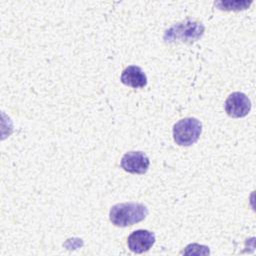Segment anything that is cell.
<instances>
[{
  "instance_id": "cell-1",
  "label": "cell",
  "mask_w": 256,
  "mask_h": 256,
  "mask_svg": "<svg viewBox=\"0 0 256 256\" xmlns=\"http://www.w3.org/2000/svg\"><path fill=\"white\" fill-rule=\"evenodd\" d=\"M148 215L144 204L136 202L119 203L111 207L109 218L112 224L118 227H127L141 222Z\"/></svg>"
},
{
  "instance_id": "cell-2",
  "label": "cell",
  "mask_w": 256,
  "mask_h": 256,
  "mask_svg": "<svg viewBox=\"0 0 256 256\" xmlns=\"http://www.w3.org/2000/svg\"><path fill=\"white\" fill-rule=\"evenodd\" d=\"M202 132L201 122L192 117L179 120L173 126V138L180 146H190L197 142Z\"/></svg>"
},
{
  "instance_id": "cell-3",
  "label": "cell",
  "mask_w": 256,
  "mask_h": 256,
  "mask_svg": "<svg viewBox=\"0 0 256 256\" xmlns=\"http://www.w3.org/2000/svg\"><path fill=\"white\" fill-rule=\"evenodd\" d=\"M204 33V26L201 23L194 21H185L173 25L165 32L164 40L166 42L182 41L194 42L198 40Z\"/></svg>"
},
{
  "instance_id": "cell-4",
  "label": "cell",
  "mask_w": 256,
  "mask_h": 256,
  "mask_svg": "<svg viewBox=\"0 0 256 256\" xmlns=\"http://www.w3.org/2000/svg\"><path fill=\"white\" fill-rule=\"evenodd\" d=\"M251 109L250 99L241 92L231 93L225 101V111L233 118L246 116Z\"/></svg>"
},
{
  "instance_id": "cell-5",
  "label": "cell",
  "mask_w": 256,
  "mask_h": 256,
  "mask_svg": "<svg viewBox=\"0 0 256 256\" xmlns=\"http://www.w3.org/2000/svg\"><path fill=\"white\" fill-rule=\"evenodd\" d=\"M121 167L133 174H144L149 168V158L141 151H130L123 155L121 159Z\"/></svg>"
},
{
  "instance_id": "cell-6",
  "label": "cell",
  "mask_w": 256,
  "mask_h": 256,
  "mask_svg": "<svg viewBox=\"0 0 256 256\" xmlns=\"http://www.w3.org/2000/svg\"><path fill=\"white\" fill-rule=\"evenodd\" d=\"M155 234L148 230H136L132 232L127 239L128 248L134 253H143L148 251L155 243Z\"/></svg>"
},
{
  "instance_id": "cell-7",
  "label": "cell",
  "mask_w": 256,
  "mask_h": 256,
  "mask_svg": "<svg viewBox=\"0 0 256 256\" xmlns=\"http://www.w3.org/2000/svg\"><path fill=\"white\" fill-rule=\"evenodd\" d=\"M121 82L132 88H143L147 84V77L139 66H128L121 74Z\"/></svg>"
},
{
  "instance_id": "cell-8",
  "label": "cell",
  "mask_w": 256,
  "mask_h": 256,
  "mask_svg": "<svg viewBox=\"0 0 256 256\" xmlns=\"http://www.w3.org/2000/svg\"><path fill=\"white\" fill-rule=\"evenodd\" d=\"M182 254H189V255H191V254H196V255L209 254V249L207 246L193 243V244H189L188 246H186L185 250L182 251Z\"/></svg>"
}]
</instances>
